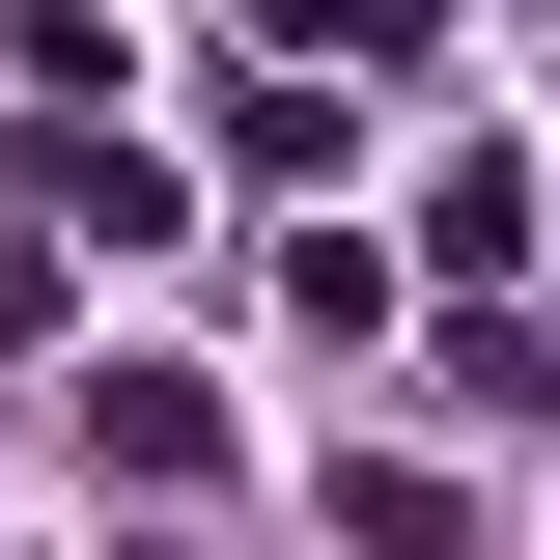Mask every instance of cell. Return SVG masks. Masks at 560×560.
Here are the masks:
<instances>
[{"label":"cell","mask_w":560,"mask_h":560,"mask_svg":"<svg viewBox=\"0 0 560 560\" xmlns=\"http://www.w3.org/2000/svg\"><path fill=\"white\" fill-rule=\"evenodd\" d=\"M420 280L504 308V280H533V168H420Z\"/></svg>","instance_id":"obj_3"},{"label":"cell","mask_w":560,"mask_h":560,"mask_svg":"<svg viewBox=\"0 0 560 560\" xmlns=\"http://www.w3.org/2000/svg\"><path fill=\"white\" fill-rule=\"evenodd\" d=\"M84 448H113V477H224V393H197V364H113Z\"/></svg>","instance_id":"obj_4"},{"label":"cell","mask_w":560,"mask_h":560,"mask_svg":"<svg viewBox=\"0 0 560 560\" xmlns=\"http://www.w3.org/2000/svg\"><path fill=\"white\" fill-rule=\"evenodd\" d=\"M253 57H308V84H420V57H448V0H253Z\"/></svg>","instance_id":"obj_2"},{"label":"cell","mask_w":560,"mask_h":560,"mask_svg":"<svg viewBox=\"0 0 560 560\" xmlns=\"http://www.w3.org/2000/svg\"><path fill=\"white\" fill-rule=\"evenodd\" d=\"M28 337H57V253H28V224H0V364H28Z\"/></svg>","instance_id":"obj_6"},{"label":"cell","mask_w":560,"mask_h":560,"mask_svg":"<svg viewBox=\"0 0 560 560\" xmlns=\"http://www.w3.org/2000/svg\"><path fill=\"white\" fill-rule=\"evenodd\" d=\"M168 224H197V168H140L113 113H57V140H28V253H168Z\"/></svg>","instance_id":"obj_1"},{"label":"cell","mask_w":560,"mask_h":560,"mask_svg":"<svg viewBox=\"0 0 560 560\" xmlns=\"http://www.w3.org/2000/svg\"><path fill=\"white\" fill-rule=\"evenodd\" d=\"M337 560H477V504L420 477V448H337Z\"/></svg>","instance_id":"obj_5"}]
</instances>
